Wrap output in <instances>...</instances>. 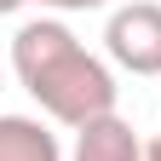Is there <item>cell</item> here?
<instances>
[{
    "label": "cell",
    "instance_id": "ba28073f",
    "mask_svg": "<svg viewBox=\"0 0 161 161\" xmlns=\"http://www.w3.org/2000/svg\"><path fill=\"white\" fill-rule=\"evenodd\" d=\"M0 80H6V75H0Z\"/></svg>",
    "mask_w": 161,
    "mask_h": 161
},
{
    "label": "cell",
    "instance_id": "7a4b0ae2",
    "mask_svg": "<svg viewBox=\"0 0 161 161\" xmlns=\"http://www.w3.org/2000/svg\"><path fill=\"white\" fill-rule=\"evenodd\" d=\"M104 52L127 75H161V6L155 0H132V6L109 12Z\"/></svg>",
    "mask_w": 161,
    "mask_h": 161
},
{
    "label": "cell",
    "instance_id": "52a82bcc",
    "mask_svg": "<svg viewBox=\"0 0 161 161\" xmlns=\"http://www.w3.org/2000/svg\"><path fill=\"white\" fill-rule=\"evenodd\" d=\"M17 6H23V0H0V17H6V12H17Z\"/></svg>",
    "mask_w": 161,
    "mask_h": 161
},
{
    "label": "cell",
    "instance_id": "5b68a950",
    "mask_svg": "<svg viewBox=\"0 0 161 161\" xmlns=\"http://www.w3.org/2000/svg\"><path fill=\"white\" fill-rule=\"evenodd\" d=\"M40 6H52V12H92V6H109V0H40Z\"/></svg>",
    "mask_w": 161,
    "mask_h": 161
},
{
    "label": "cell",
    "instance_id": "3957f363",
    "mask_svg": "<svg viewBox=\"0 0 161 161\" xmlns=\"http://www.w3.org/2000/svg\"><path fill=\"white\" fill-rule=\"evenodd\" d=\"M69 161H144V144L121 115H98L75 132V155Z\"/></svg>",
    "mask_w": 161,
    "mask_h": 161
},
{
    "label": "cell",
    "instance_id": "6da1fadb",
    "mask_svg": "<svg viewBox=\"0 0 161 161\" xmlns=\"http://www.w3.org/2000/svg\"><path fill=\"white\" fill-rule=\"evenodd\" d=\"M12 69L17 80L29 86V98L52 121H64V127H86L98 115H115V75L104 58H92L80 40L58 23V17H35V23L17 29L12 40Z\"/></svg>",
    "mask_w": 161,
    "mask_h": 161
},
{
    "label": "cell",
    "instance_id": "277c9868",
    "mask_svg": "<svg viewBox=\"0 0 161 161\" xmlns=\"http://www.w3.org/2000/svg\"><path fill=\"white\" fill-rule=\"evenodd\" d=\"M0 161H64V150L35 115H0Z\"/></svg>",
    "mask_w": 161,
    "mask_h": 161
},
{
    "label": "cell",
    "instance_id": "8992f818",
    "mask_svg": "<svg viewBox=\"0 0 161 161\" xmlns=\"http://www.w3.org/2000/svg\"><path fill=\"white\" fill-rule=\"evenodd\" d=\"M144 161H161V138H155V144H144Z\"/></svg>",
    "mask_w": 161,
    "mask_h": 161
}]
</instances>
